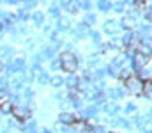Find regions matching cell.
<instances>
[{"label": "cell", "instance_id": "cell-1", "mask_svg": "<svg viewBox=\"0 0 152 133\" xmlns=\"http://www.w3.org/2000/svg\"><path fill=\"white\" fill-rule=\"evenodd\" d=\"M60 66H62L64 71L75 73L76 69H78V59L71 51H64V53H60Z\"/></svg>", "mask_w": 152, "mask_h": 133}, {"label": "cell", "instance_id": "cell-2", "mask_svg": "<svg viewBox=\"0 0 152 133\" xmlns=\"http://www.w3.org/2000/svg\"><path fill=\"white\" fill-rule=\"evenodd\" d=\"M126 87L131 94H142V89H143V82L136 76H127L126 78Z\"/></svg>", "mask_w": 152, "mask_h": 133}, {"label": "cell", "instance_id": "cell-3", "mask_svg": "<svg viewBox=\"0 0 152 133\" xmlns=\"http://www.w3.org/2000/svg\"><path fill=\"white\" fill-rule=\"evenodd\" d=\"M12 114H14L16 121H20V123H23L30 117V110L27 107H12Z\"/></svg>", "mask_w": 152, "mask_h": 133}, {"label": "cell", "instance_id": "cell-4", "mask_svg": "<svg viewBox=\"0 0 152 133\" xmlns=\"http://www.w3.org/2000/svg\"><path fill=\"white\" fill-rule=\"evenodd\" d=\"M12 103L9 101V99H0V112L2 114H11L12 112Z\"/></svg>", "mask_w": 152, "mask_h": 133}, {"label": "cell", "instance_id": "cell-5", "mask_svg": "<svg viewBox=\"0 0 152 133\" xmlns=\"http://www.w3.org/2000/svg\"><path fill=\"white\" fill-rule=\"evenodd\" d=\"M58 121H60L62 124H73V123H75V115L69 114V112H62L60 117H58Z\"/></svg>", "mask_w": 152, "mask_h": 133}, {"label": "cell", "instance_id": "cell-6", "mask_svg": "<svg viewBox=\"0 0 152 133\" xmlns=\"http://www.w3.org/2000/svg\"><path fill=\"white\" fill-rule=\"evenodd\" d=\"M151 92H152V87H151V80H149V82H145V84H143L142 94H143L145 98H151Z\"/></svg>", "mask_w": 152, "mask_h": 133}, {"label": "cell", "instance_id": "cell-7", "mask_svg": "<svg viewBox=\"0 0 152 133\" xmlns=\"http://www.w3.org/2000/svg\"><path fill=\"white\" fill-rule=\"evenodd\" d=\"M134 64H136V68H143V64H145V59H143L140 53H136V55H134Z\"/></svg>", "mask_w": 152, "mask_h": 133}, {"label": "cell", "instance_id": "cell-8", "mask_svg": "<svg viewBox=\"0 0 152 133\" xmlns=\"http://www.w3.org/2000/svg\"><path fill=\"white\" fill-rule=\"evenodd\" d=\"M134 5H136L138 9H145V2H142V0H136V2H134Z\"/></svg>", "mask_w": 152, "mask_h": 133}, {"label": "cell", "instance_id": "cell-9", "mask_svg": "<svg viewBox=\"0 0 152 133\" xmlns=\"http://www.w3.org/2000/svg\"><path fill=\"white\" fill-rule=\"evenodd\" d=\"M53 84H55V85H58V84H62V80H60V78H55V80H53Z\"/></svg>", "mask_w": 152, "mask_h": 133}, {"label": "cell", "instance_id": "cell-10", "mask_svg": "<svg viewBox=\"0 0 152 133\" xmlns=\"http://www.w3.org/2000/svg\"><path fill=\"white\" fill-rule=\"evenodd\" d=\"M2 68H4V66H2V62H0V71H2Z\"/></svg>", "mask_w": 152, "mask_h": 133}, {"label": "cell", "instance_id": "cell-11", "mask_svg": "<svg viewBox=\"0 0 152 133\" xmlns=\"http://www.w3.org/2000/svg\"><path fill=\"white\" fill-rule=\"evenodd\" d=\"M112 133H115V132H112Z\"/></svg>", "mask_w": 152, "mask_h": 133}]
</instances>
